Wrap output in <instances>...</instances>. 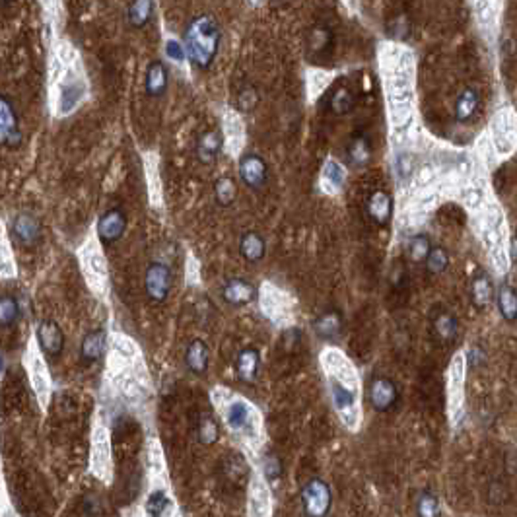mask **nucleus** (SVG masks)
Segmentation results:
<instances>
[{
	"instance_id": "72a5a7b5",
	"label": "nucleus",
	"mask_w": 517,
	"mask_h": 517,
	"mask_svg": "<svg viewBox=\"0 0 517 517\" xmlns=\"http://www.w3.org/2000/svg\"><path fill=\"white\" fill-rule=\"evenodd\" d=\"M498 307L508 321H513L517 317V294L510 286H503L498 294Z\"/></svg>"
},
{
	"instance_id": "49530a36",
	"label": "nucleus",
	"mask_w": 517,
	"mask_h": 517,
	"mask_svg": "<svg viewBox=\"0 0 517 517\" xmlns=\"http://www.w3.org/2000/svg\"><path fill=\"white\" fill-rule=\"evenodd\" d=\"M4 2H10V0H4Z\"/></svg>"
},
{
	"instance_id": "4468645a",
	"label": "nucleus",
	"mask_w": 517,
	"mask_h": 517,
	"mask_svg": "<svg viewBox=\"0 0 517 517\" xmlns=\"http://www.w3.org/2000/svg\"><path fill=\"white\" fill-rule=\"evenodd\" d=\"M259 292L255 284L249 282L245 278H230L224 288H222V298L230 305H247L255 302Z\"/></svg>"
},
{
	"instance_id": "9d476101",
	"label": "nucleus",
	"mask_w": 517,
	"mask_h": 517,
	"mask_svg": "<svg viewBox=\"0 0 517 517\" xmlns=\"http://www.w3.org/2000/svg\"><path fill=\"white\" fill-rule=\"evenodd\" d=\"M237 171H240V179L243 181V185L247 189H253V191L262 189L267 185V179H269V165L259 154L241 156Z\"/></svg>"
},
{
	"instance_id": "4be33fe9",
	"label": "nucleus",
	"mask_w": 517,
	"mask_h": 517,
	"mask_svg": "<svg viewBox=\"0 0 517 517\" xmlns=\"http://www.w3.org/2000/svg\"><path fill=\"white\" fill-rule=\"evenodd\" d=\"M28 369L29 374H31V383H34V391H36L37 399H39L41 406H45L51 395L49 374H47V369H45V366H43L41 360H39L37 356H34V358L29 360Z\"/></svg>"
},
{
	"instance_id": "2eb2a0df",
	"label": "nucleus",
	"mask_w": 517,
	"mask_h": 517,
	"mask_svg": "<svg viewBox=\"0 0 517 517\" xmlns=\"http://www.w3.org/2000/svg\"><path fill=\"white\" fill-rule=\"evenodd\" d=\"M397 387L395 383L387 377H377L369 385V404L379 412L389 411L393 404L397 403Z\"/></svg>"
},
{
	"instance_id": "423d86ee",
	"label": "nucleus",
	"mask_w": 517,
	"mask_h": 517,
	"mask_svg": "<svg viewBox=\"0 0 517 517\" xmlns=\"http://www.w3.org/2000/svg\"><path fill=\"white\" fill-rule=\"evenodd\" d=\"M227 428L235 434L255 436L257 434V414L255 409L243 399H232L224 409Z\"/></svg>"
},
{
	"instance_id": "79ce46f5",
	"label": "nucleus",
	"mask_w": 517,
	"mask_h": 517,
	"mask_svg": "<svg viewBox=\"0 0 517 517\" xmlns=\"http://www.w3.org/2000/svg\"><path fill=\"white\" fill-rule=\"evenodd\" d=\"M490 294H492V288H490V282L486 277H478L473 284V296H475V302L478 305L488 304Z\"/></svg>"
},
{
	"instance_id": "39448f33",
	"label": "nucleus",
	"mask_w": 517,
	"mask_h": 517,
	"mask_svg": "<svg viewBox=\"0 0 517 517\" xmlns=\"http://www.w3.org/2000/svg\"><path fill=\"white\" fill-rule=\"evenodd\" d=\"M300 498H302V506H304L305 516L309 517L327 516L331 511V506H333L331 486L323 478H317V476H313V478L305 482Z\"/></svg>"
},
{
	"instance_id": "bb28decb",
	"label": "nucleus",
	"mask_w": 517,
	"mask_h": 517,
	"mask_svg": "<svg viewBox=\"0 0 517 517\" xmlns=\"http://www.w3.org/2000/svg\"><path fill=\"white\" fill-rule=\"evenodd\" d=\"M344 178H347V173H344V168L340 165L339 162H334V160H327L323 163V170H321V179H323V183L327 185V189L331 193H337L344 185Z\"/></svg>"
},
{
	"instance_id": "5701e85b",
	"label": "nucleus",
	"mask_w": 517,
	"mask_h": 517,
	"mask_svg": "<svg viewBox=\"0 0 517 517\" xmlns=\"http://www.w3.org/2000/svg\"><path fill=\"white\" fill-rule=\"evenodd\" d=\"M144 84H146V93L150 98H162L165 93V90H168V68L163 66L162 61L150 63Z\"/></svg>"
},
{
	"instance_id": "7ed1b4c3",
	"label": "nucleus",
	"mask_w": 517,
	"mask_h": 517,
	"mask_svg": "<svg viewBox=\"0 0 517 517\" xmlns=\"http://www.w3.org/2000/svg\"><path fill=\"white\" fill-rule=\"evenodd\" d=\"M478 232H481L482 245L488 251L492 267L500 275H506L510 269V253H508V227L500 206L494 203L484 206Z\"/></svg>"
},
{
	"instance_id": "e433bc0d",
	"label": "nucleus",
	"mask_w": 517,
	"mask_h": 517,
	"mask_svg": "<svg viewBox=\"0 0 517 517\" xmlns=\"http://www.w3.org/2000/svg\"><path fill=\"white\" fill-rule=\"evenodd\" d=\"M251 506H253V513H267V510H262L265 506H269V492L262 481H253L251 484Z\"/></svg>"
},
{
	"instance_id": "412c9836",
	"label": "nucleus",
	"mask_w": 517,
	"mask_h": 517,
	"mask_svg": "<svg viewBox=\"0 0 517 517\" xmlns=\"http://www.w3.org/2000/svg\"><path fill=\"white\" fill-rule=\"evenodd\" d=\"M240 253L247 262H259L265 259L267 253V241L259 232L249 230L241 235L240 240Z\"/></svg>"
},
{
	"instance_id": "7c9ffc66",
	"label": "nucleus",
	"mask_w": 517,
	"mask_h": 517,
	"mask_svg": "<svg viewBox=\"0 0 517 517\" xmlns=\"http://www.w3.org/2000/svg\"><path fill=\"white\" fill-rule=\"evenodd\" d=\"M20 302L16 298L14 294H2L0 298V325L12 327L20 319Z\"/></svg>"
},
{
	"instance_id": "9b49d317",
	"label": "nucleus",
	"mask_w": 517,
	"mask_h": 517,
	"mask_svg": "<svg viewBox=\"0 0 517 517\" xmlns=\"http://www.w3.org/2000/svg\"><path fill=\"white\" fill-rule=\"evenodd\" d=\"M36 339L39 348H41V352H45L51 358H57L63 352L64 333L55 319H45V321H41L37 325Z\"/></svg>"
},
{
	"instance_id": "c9c22d12",
	"label": "nucleus",
	"mask_w": 517,
	"mask_h": 517,
	"mask_svg": "<svg viewBox=\"0 0 517 517\" xmlns=\"http://www.w3.org/2000/svg\"><path fill=\"white\" fill-rule=\"evenodd\" d=\"M82 86L76 84H68L63 88V93H61V111L63 113H71L74 107L78 106V101L82 100Z\"/></svg>"
},
{
	"instance_id": "0eeeda50",
	"label": "nucleus",
	"mask_w": 517,
	"mask_h": 517,
	"mask_svg": "<svg viewBox=\"0 0 517 517\" xmlns=\"http://www.w3.org/2000/svg\"><path fill=\"white\" fill-rule=\"evenodd\" d=\"M492 142L498 156H508L517 148V117L510 109L496 115L492 125Z\"/></svg>"
},
{
	"instance_id": "4c0bfd02",
	"label": "nucleus",
	"mask_w": 517,
	"mask_h": 517,
	"mask_svg": "<svg viewBox=\"0 0 517 517\" xmlns=\"http://www.w3.org/2000/svg\"><path fill=\"white\" fill-rule=\"evenodd\" d=\"M447 265H449V257H447L446 249L441 247L430 249V253L426 257V267H428L430 272L439 275V272H444V270L447 269Z\"/></svg>"
},
{
	"instance_id": "f257e3e1",
	"label": "nucleus",
	"mask_w": 517,
	"mask_h": 517,
	"mask_svg": "<svg viewBox=\"0 0 517 517\" xmlns=\"http://www.w3.org/2000/svg\"><path fill=\"white\" fill-rule=\"evenodd\" d=\"M323 368L329 374V387L331 397L340 420L356 430L360 422V409H358V376L350 366V362L339 352H327L323 354Z\"/></svg>"
},
{
	"instance_id": "f3484780",
	"label": "nucleus",
	"mask_w": 517,
	"mask_h": 517,
	"mask_svg": "<svg viewBox=\"0 0 517 517\" xmlns=\"http://www.w3.org/2000/svg\"><path fill=\"white\" fill-rule=\"evenodd\" d=\"M107 350V333L103 329H93L86 334L80 344V360L84 364H96L103 358Z\"/></svg>"
},
{
	"instance_id": "20e7f679",
	"label": "nucleus",
	"mask_w": 517,
	"mask_h": 517,
	"mask_svg": "<svg viewBox=\"0 0 517 517\" xmlns=\"http://www.w3.org/2000/svg\"><path fill=\"white\" fill-rule=\"evenodd\" d=\"M465 369H467L465 354L459 352L451 360L447 372V409L454 424L461 418L463 401H465Z\"/></svg>"
},
{
	"instance_id": "c756f323",
	"label": "nucleus",
	"mask_w": 517,
	"mask_h": 517,
	"mask_svg": "<svg viewBox=\"0 0 517 517\" xmlns=\"http://www.w3.org/2000/svg\"><path fill=\"white\" fill-rule=\"evenodd\" d=\"M478 107V93L473 88H467L455 101V117L457 121H467L475 115Z\"/></svg>"
},
{
	"instance_id": "2f4dec72",
	"label": "nucleus",
	"mask_w": 517,
	"mask_h": 517,
	"mask_svg": "<svg viewBox=\"0 0 517 517\" xmlns=\"http://www.w3.org/2000/svg\"><path fill=\"white\" fill-rule=\"evenodd\" d=\"M171 506H173V502L165 494V490H154L148 496V500H146V511H148V516L154 517L168 516L171 511Z\"/></svg>"
},
{
	"instance_id": "cd10ccee",
	"label": "nucleus",
	"mask_w": 517,
	"mask_h": 517,
	"mask_svg": "<svg viewBox=\"0 0 517 517\" xmlns=\"http://www.w3.org/2000/svg\"><path fill=\"white\" fill-rule=\"evenodd\" d=\"M237 197V183L234 178H220L214 185V199L222 208H227L235 203Z\"/></svg>"
},
{
	"instance_id": "37998d69",
	"label": "nucleus",
	"mask_w": 517,
	"mask_h": 517,
	"mask_svg": "<svg viewBox=\"0 0 517 517\" xmlns=\"http://www.w3.org/2000/svg\"><path fill=\"white\" fill-rule=\"evenodd\" d=\"M438 500L430 494V492H424L420 500H418V513L424 517H432L438 516Z\"/></svg>"
},
{
	"instance_id": "c03bdc74",
	"label": "nucleus",
	"mask_w": 517,
	"mask_h": 517,
	"mask_svg": "<svg viewBox=\"0 0 517 517\" xmlns=\"http://www.w3.org/2000/svg\"><path fill=\"white\" fill-rule=\"evenodd\" d=\"M455 319L451 315H439L436 319V331H438L439 337H444V339H449V337H454L455 334Z\"/></svg>"
},
{
	"instance_id": "58836bf2",
	"label": "nucleus",
	"mask_w": 517,
	"mask_h": 517,
	"mask_svg": "<svg viewBox=\"0 0 517 517\" xmlns=\"http://www.w3.org/2000/svg\"><path fill=\"white\" fill-rule=\"evenodd\" d=\"M430 241L426 235H416L409 241V255H411L412 261H426V257L430 253Z\"/></svg>"
},
{
	"instance_id": "a211bd4d",
	"label": "nucleus",
	"mask_w": 517,
	"mask_h": 517,
	"mask_svg": "<svg viewBox=\"0 0 517 517\" xmlns=\"http://www.w3.org/2000/svg\"><path fill=\"white\" fill-rule=\"evenodd\" d=\"M261 369V354L257 348H243L235 358V376L243 383H253L259 377Z\"/></svg>"
},
{
	"instance_id": "aec40b11",
	"label": "nucleus",
	"mask_w": 517,
	"mask_h": 517,
	"mask_svg": "<svg viewBox=\"0 0 517 517\" xmlns=\"http://www.w3.org/2000/svg\"><path fill=\"white\" fill-rule=\"evenodd\" d=\"M222 146H224L222 133L220 130H206L197 142V158L203 163H214L218 160Z\"/></svg>"
},
{
	"instance_id": "f704fd0d",
	"label": "nucleus",
	"mask_w": 517,
	"mask_h": 517,
	"mask_svg": "<svg viewBox=\"0 0 517 517\" xmlns=\"http://www.w3.org/2000/svg\"><path fill=\"white\" fill-rule=\"evenodd\" d=\"M352 107H354V96H352V92L348 88L342 86L331 98V109L337 115H347L352 111Z\"/></svg>"
},
{
	"instance_id": "1a4fd4ad",
	"label": "nucleus",
	"mask_w": 517,
	"mask_h": 517,
	"mask_svg": "<svg viewBox=\"0 0 517 517\" xmlns=\"http://www.w3.org/2000/svg\"><path fill=\"white\" fill-rule=\"evenodd\" d=\"M0 142L6 148H18L21 142L20 121L8 96H2L0 100Z\"/></svg>"
},
{
	"instance_id": "c85d7f7f",
	"label": "nucleus",
	"mask_w": 517,
	"mask_h": 517,
	"mask_svg": "<svg viewBox=\"0 0 517 517\" xmlns=\"http://www.w3.org/2000/svg\"><path fill=\"white\" fill-rule=\"evenodd\" d=\"M154 12V0H135L128 8V21L133 28H144Z\"/></svg>"
},
{
	"instance_id": "473e14b6",
	"label": "nucleus",
	"mask_w": 517,
	"mask_h": 517,
	"mask_svg": "<svg viewBox=\"0 0 517 517\" xmlns=\"http://www.w3.org/2000/svg\"><path fill=\"white\" fill-rule=\"evenodd\" d=\"M333 45V31L325 26H317L309 34V49L313 53H325Z\"/></svg>"
},
{
	"instance_id": "6e6552de",
	"label": "nucleus",
	"mask_w": 517,
	"mask_h": 517,
	"mask_svg": "<svg viewBox=\"0 0 517 517\" xmlns=\"http://www.w3.org/2000/svg\"><path fill=\"white\" fill-rule=\"evenodd\" d=\"M144 290L150 302L163 304L171 290V269L168 265L156 261L150 265L144 275Z\"/></svg>"
},
{
	"instance_id": "393cba45",
	"label": "nucleus",
	"mask_w": 517,
	"mask_h": 517,
	"mask_svg": "<svg viewBox=\"0 0 517 517\" xmlns=\"http://www.w3.org/2000/svg\"><path fill=\"white\" fill-rule=\"evenodd\" d=\"M315 333H317L319 339H325V340H333L337 339L342 331V315H340L337 309H331V312L323 313L321 317H317L315 321Z\"/></svg>"
},
{
	"instance_id": "f8f14e48",
	"label": "nucleus",
	"mask_w": 517,
	"mask_h": 517,
	"mask_svg": "<svg viewBox=\"0 0 517 517\" xmlns=\"http://www.w3.org/2000/svg\"><path fill=\"white\" fill-rule=\"evenodd\" d=\"M127 230V216L121 208H111L100 216L98 220V237L101 243L111 245L115 241H119Z\"/></svg>"
},
{
	"instance_id": "ddd939ff",
	"label": "nucleus",
	"mask_w": 517,
	"mask_h": 517,
	"mask_svg": "<svg viewBox=\"0 0 517 517\" xmlns=\"http://www.w3.org/2000/svg\"><path fill=\"white\" fill-rule=\"evenodd\" d=\"M10 232H12V237L20 243L21 247H31L41 237V224H39V220L34 214L20 213L16 214L14 220H12Z\"/></svg>"
},
{
	"instance_id": "ea45409f",
	"label": "nucleus",
	"mask_w": 517,
	"mask_h": 517,
	"mask_svg": "<svg viewBox=\"0 0 517 517\" xmlns=\"http://www.w3.org/2000/svg\"><path fill=\"white\" fill-rule=\"evenodd\" d=\"M259 103V93L253 86H245L240 93H237V109L243 113H251Z\"/></svg>"
},
{
	"instance_id": "a878e982",
	"label": "nucleus",
	"mask_w": 517,
	"mask_h": 517,
	"mask_svg": "<svg viewBox=\"0 0 517 517\" xmlns=\"http://www.w3.org/2000/svg\"><path fill=\"white\" fill-rule=\"evenodd\" d=\"M348 162L356 165V168H364L372 158V148H369V140L364 135L354 136V140L348 144Z\"/></svg>"
},
{
	"instance_id": "6ab92c4d",
	"label": "nucleus",
	"mask_w": 517,
	"mask_h": 517,
	"mask_svg": "<svg viewBox=\"0 0 517 517\" xmlns=\"http://www.w3.org/2000/svg\"><path fill=\"white\" fill-rule=\"evenodd\" d=\"M368 214L377 226H387L391 220V214H393V200H391L389 193H372V197L368 199Z\"/></svg>"
},
{
	"instance_id": "a19ab883",
	"label": "nucleus",
	"mask_w": 517,
	"mask_h": 517,
	"mask_svg": "<svg viewBox=\"0 0 517 517\" xmlns=\"http://www.w3.org/2000/svg\"><path fill=\"white\" fill-rule=\"evenodd\" d=\"M220 432H218V424H216V420L210 416H206L200 420L199 424V439L205 444V446H210L214 444L216 439H218Z\"/></svg>"
},
{
	"instance_id": "a18cd8bd",
	"label": "nucleus",
	"mask_w": 517,
	"mask_h": 517,
	"mask_svg": "<svg viewBox=\"0 0 517 517\" xmlns=\"http://www.w3.org/2000/svg\"><path fill=\"white\" fill-rule=\"evenodd\" d=\"M165 53H168V57L173 58V61H183L185 58V47H181V43L178 41H168L165 43Z\"/></svg>"
},
{
	"instance_id": "b1692460",
	"label": "nucleus",
	"mask_w": 517,
	"mask_h": 517,
	"mask_svg": "<svg viewBox=\"0 0 517 517\" xmlns=\"http://www.w3.org/2000/svg\"><path fill=\"white\" fill-rule=\"evenodd\" d=\"M109 463V439L106 432L98 428L93 432V444H92V467L98 473V476L106 478V469Z\"/></svg>"
},
{
	"instance_id": "dca6fc26",
	"label": "nucleus",
	"mask_w": 517,
	"mask_h": 517,
	"mask_svg": "<svg viewBox=\"0 0 517 517\" xmlns=\"http://www.w3.org/2000/svg\"><path fill=\"white\" fill-rule=\"evenodd\" d=\"M210 364V348L203 339H195L189 342L185 350V366L193 376H205Z\"/></svg>"
},
{
	"instance_id": "f03ea898",
	"label": "nucleus",
	"mask_w": 517,
	"mask_h": 517,
	"mask_svg": "<svg viewBox=\"0 0 517 517\" xmlns=\"http://www.w3.org/2000/svg\"><path fill=\"white\" fill-rule=\"evenodd\" d=\"M220 28L213 16H199L185 31V53L197 68H210L218 55Z\"/></svg>"
}]
</instances>
